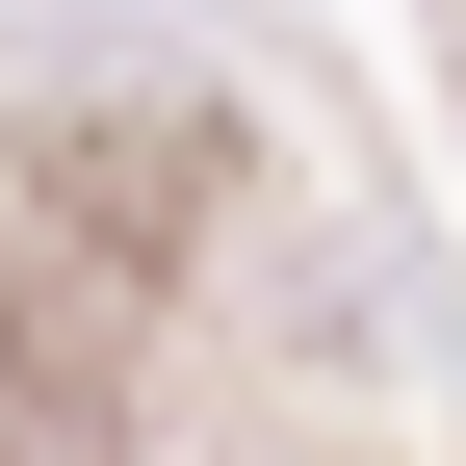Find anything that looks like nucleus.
<instances>
[{
    "instance_id": "obj_1",
    "label": "nucleus",
    "mask_w": 466,
    "mask_h": 466,
    "mask_svg": "<svg viewBox=\"0 0 466 466\" xmlns=\"http://www.w3.org/2000/svg\"><path fill=\"white\" fill-rule=\"evenodd\" d=\"M0 466H104V415H78V363H0Z\"/></svg>"
}]
</instances>
